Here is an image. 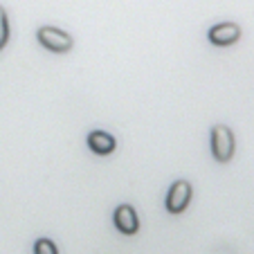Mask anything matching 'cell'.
<instances>
[{"label":"cell","instance_id":"cell-1","mask_svg":"<svg viewBox=\"0 0 254 254\" xmlns=\"http://www.w3.org/2000/svg\"><path fill=\"white\" fill-rule=\"evenodd\" d=\"M211 155L223 164L234 158V133L225 124H216L211 128Z\"/></svg>","mask_w":254,"mask_h":254},{"label":"cell","instance_id":"cell-2","mask_svg":"<svg viewBox=\"0 0 254 254\" xmlns=\"http://www.w3.org/2000/svg\"><path fill=\"white\" fill-rule=\"evenodd\" d=\"M36 36H39V43L43 45L45 50L57 52V54L70 52L72 45H74L70 34L63 32V29H57V27H41L39 32H36Z\"/></svg>","mask_w":254,"mask_h":254},{"label":"cell","instance_id":"cell-3","mask_svg":"<svg viewBox=\"0 0 254 254\" xmlns=\"http://www.w3.org/2000/svg\"><path fill=\"white\" fill-rule=\"evenodd\" d=\"M191 200V185L187 180H176L167 193V211L171 214H183Z\"/></svg>","mask_w":254,"mask_h":254},{"label":"cell","instance_id":"cell-4","mask_svg":"<svg viewBox=\"0 0 254 254\" xmlns=\"http://www.w3.org/2000/svg\"><path fill=\"white\" fill-rule=\"evenodd\" d=\"M241 39V27L236 23H218L209 29V41L218 48L234 45Z\"/></svg>","mask_w":254,"mask_h":254},{"label":"cell","instance_id":"cell-5","mask_svg":"<svg viewBox=\"0 0 254 254\" xmlns=\"http://www.w3.org/2000/svg\"><path fill=\"white\" fill-rule=\"evenodd\" d=\"M113 221H115V227L126 236H133L139 227V221H137V214L130 205H120L113 214Z\"/></svg>","mask_w":254,"mask_h":254},{"label":"cell","instance_id":"cell-6","mask_svg":"<svg viewBox=\"0 0 254 254\" xmlns=\"http://www.w3.org/2000/svg\"><path fill=\"white\" fill-rule=\"evenodd\" d=\"M88 146H90V151L97 155H108L115 151L117 142H115V137H113L111 133H106V130H92V133L88 135Z\"/></svg>","mask_w":254,"mask_h":254},{"label":"cell","instance_id":"cell-7","mask_svg":"<svg viewBox=\"0 0 254 254\" xmlns=\"http://www.w3.org/2000/svg\"><path fill=\"white\" fill-rule=\"evenodd\" d=\"M34 254H59V250L50 239H39L34 243Z\"/></svg>","mask_w":254,"mask_h":254},{"label":"cell","instance_id":"cell-8","mask_svg":"<svg viewBox=\"0 0 254 254\" xmlns=\"http://www.w3.org/2000/svg\"><path fill=\"white\" fill-rule=\"evenodd\" d=\"M7 41H9V23H7L5 9H2V5H0V50L7 45Z\"/></svg>","mask_w":254,"mask_h":254}]
</instances>
